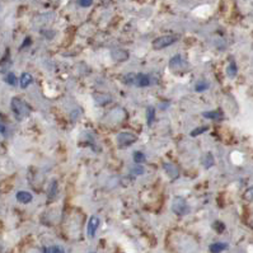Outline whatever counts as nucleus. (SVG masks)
Here are the masks:
<instances>
[{
    "instance_id": "18",
    "label": "nucleus",
    "mask_w": 253,
    "mask_h": 253,
    "mask_svg": "<svg viewBox=\"0 0 253 253\" xmlns=\"http://www.w3.org/2000/svg\"><path fill=\"white\" fill-rule=\"evenodd\" d=\"M205 131H208V126H201V127H197L195 130H192L191 131V136H199V135L204 134Z\"/></svg>"
},
{
    "instance_id": "22",
    "label": "nucleus",
    "mask_w": 253,
    "mask_h": 253,
    "mask_svg": "<svg viewBox=\"0 0 253 253\" xmlns=\"http://www.w3.org/2000/svg\"><path fill=\"white\" fill-rule=\"evenodd\" d=\"M212 228H214L217 233H223L224 229H225V225H224L221 221H215L214 225H212Z\"/></svg>"
},
{
    "instance_id": "16",
    "label": "nucleus",
    "mask_w": 253,
    "mask_h": 253,
    "mask_svg": "<svg viewBox=\"0 0 253 253\" xmlns=\"http://www.w3.org/2000/svg\"><path fill=\"white\" fill-rule=\"evenodd\" d=\"M145 155L141 152H135L134 153V161L136 164H143L145 162Z\"/></svg>"
},
{
    "instance_id": "15",
    "label": "nucleus",
    "mask_w": 253,
    "mask_h": 253,
    "mask_svg": "<svg viewBox=\"0 0 253 253\" xmlns=\"http://www.w3.org/2000/svg\"><path fill=\"white\" fill-rule=\"evenodd\" d=\"M181 63H182L181 56H179V55H176V56H173L172 59L169 60V66L172 69H176V68H178L179 65H181Z\"/></svg>"
},
{
    "instance_id": "13",
    "label": "nucleus",
    "mask_w": 253,
    "mask_h": 253,
    "mask_svg": "<svg viewBox=\"0 0 253 253\" xmlns=\"http://www.w3.org/2000/svg\"><path fill=\"white\" fill-rule=\"evenodd\" d=\"M209 250H210V252L211 253H220V252H223L224 250H226V244L225 243H212Z\"/></svg>"
},
{
    "instance_id": "17",
    "label": "nucleus",
    "mask_w": 253,
    "mask_h": 253,
    "mask_svg": "<svg viewBox=\"0 0 253 253\" xmlns=\"http://www.w3.org/2000/svg\"><path fill=\"white\" fill-rule=\"evenodd\" d=\"M45 253H65L64 250L59 246H51V247L45 248Z\"/></svg>"
},
{
    "instance_id": "24",
    "label": "nucleus",
    "mask_w": 253,
    "mask_h": 253,
    "mask_svg": "<svg viewBox=\"0 0 253 253\" xmlns=\"http://www.w3.org/2000/svg\"><path fill=\"white\" fill-rule=\"evenodd\" d=\"M93 0H79V5L83 6V8H88V6L92 5Z\"/></svg>"
},
{
    "instance_id": "28",
    "label": "nucleus",
    "mask_w": 253,
    "mask_h": 253,
    "mask_svg": "<svg viewBox=\"0 0 253 253\" xmlns=\"http://www.w3.org/2000/svg\"><path fill=\"white\" fill-rule=\"evenodd\" d=\"M4 132H5V126L0 122V134H4Z\"/></svg>"
},
{
    "instance_id": "3",
    "label": "nucleus",
    "mask_w": 253,
    "mask_h": 253,
    "mask_svg": "<svg viewBox=\"0 0 253 253\" xmlns=\"http://www.w3.org/2000/svg\"><path fill=\"white\" fill-rule=\"evenodd\" d=\"M172 210L177 215H185L188 212V204L183 197H174L172 203Z\"/></svg>"
},
{
    "instance_id": "2",
    "label": "nucleus",
    "mask_w": 253,
    "mask_h": 253,
    "mask_svg": "<svg viewBox=\"0 0 253 253\" xmlns=\"http://www.w3.org/2000/svg\"><path fill=\"white\" fill-rule=\"evenodd\" d=\"M10 106H12V110H13V112H14V115L18 117L19 120L23 119L24 116H27L28 112H30L27 104L24 103L22 99L17 98V97L12 99V103H10Z\"/></svg>"
},
{
    "instance_id": "5",
    "label": "nucleus",
    "mask_w": 253,
    "mask_h": 253,
    "mask_svg": "<svg viewBox=\"0 0 253 253\" xmlns=\"http://www.w3.org/2000/svg\"><path fill=\"white\" fill-rule=\"evenodd\" d=\"M99 226V219L97 216H92L88 221V225H86V234L89 237H94L95 232L98 230Z\"/></svg>"
},
{
    "instance_id": "14",
    "label": "nucleus",
    "mask_w": 253,
    "mask_h": 253,
    "mask_svg": "<svg viewBox=\"0 0 253 253\" xmlns=\"http://www.w3.org/2000/svg\"><path fill=\"white\" fill-rule=\"evenodd\" d=\"M204 166H205V168H210L214 166V157H212L211 153H208V154L205 155V158H204Z\"/></svg>"
},
{
    "instance_id": "1",
    "label": "nucleus",
    "mask_w": 253,
    "mask_h": 253,
    "mask_svg": "<svg viewBox=\"0 0 253 253\" xmlns=\"http://www.w3.org/2000/svg\"><path fill=\"white\" fill-rule=\"evenodd\" d=\"M178 41V37L172 36V35H167V36H161L158 39H155L153 41V48L154 50H163V48L168 47V46L173 45Z\"/></svg>"
},
{
    "instance_id": "20",
    "label": "nucleus",
    "mask_w": 253,
    "mask_h": 253,
    "mask_svg": "<svg viewBox=\"0 0 253 253\" xmlns=\"http://www.w3.org/2000/svg\"><path fill=\"white\" fill-rule=\"evenodd\" d=\"M226 73H228L229 77H235V75H237V65H235L234 63L229 64V66L226 69Z\"/></svg>"
},
{
    "instance_id": "26",
    "label": "nucleus",
    "mask_w": 253,
    "mask_h": 253,
    "mask_svg": "<svg viewBox=\"0 0 253 253\" xmlns=\"http://www.w3.org/2000/svg\"><path fill=\"white\" fill-rule=\"evenodd\" d=\"M244 197L247 200H252L253 199V188H250V190L246 192V195H244Z\"/></svg>"
},
{
    "instance_id": "19",
    "label": "nucleus",
    "mask_w": 253,
    "mask_h": 253,
    "mask_svg": "<svg viewBox=\"0 0 253 253\" xmlns=\"http://www.w3.org/2000/svg\"><path fill=\"white\" fill-rule=\"evenodd\" d=\"M5 82L9 84V85H15V84H17V77H15L13 73H9V74L5 77Z\"/></svg>"
},
{
    "instance_id": "6",
    "label": "nucleus",
    "mask_w": 253,
    "mask_h": 253,
    "mask_svg": "<svg viewBox=\"0 0 253 253\" xmlns=\"http://www.w3.org/2000/svg\"><path fill=\"white\" fill-rule=\"evenodd\" d=\"M135 83H136L137 86H140V88H145V86H148L150 84L149 75L144 74V73L136 74V78H135Z\"/></svg>"
},
{
    "instance_id": "12",
    "label": "nucleus",
    "mask_w": 253,
    "mask_h": 253,
    "mask_svg": "<svg viewBox=\"0 0 253 253\" xmlns=\"http://www.w3.org/2000/svg\"><path fill=\"white\" fill-rule=\"evenodd\" d=\"M154 120H155V108L148 107V110H146V124H148V126H152Z\"/></svg>"
},
{
    "instance_id": "7",
    "label": "nucleus",
    "mask_w": 253,
    "mask_h": 253,
    "mask_svg": "<svg viewBox=\"0 0 253 253\" xmlns=\"http://www.w3.org/2000/svg\"><path fill=\"white\" fill-rule=\"evenodd\" d=\"M15 199L18 200L21 204H30L31 201H32L33 197L30 192H27V191H19V192H17V195H15Z\"/></svg>"
},
{
    "instance_id": "8",
    "label": "nucleus",
    "mask_w": 253,
    "mask_h": 253,
    "mask_svg": "<svg viewBox=\"0 0 253 253\" xmlns=\"http://www.w3.org/2000/svg\"><path fill=\"white\" fill-rule=\"evenodd\" d=\"M164 169H166V172H167L168 176L170 177L172 179H176L177 177L179 176V170L177 169L173 164L170 163H164Z\"/></svg>"
},
{
    "instance_id": "27",
    "label": "nucleus",
    "mask_w": 253,
    "mask_h": 253,
    "mask_svg": "<svg viewBox=\"0 0 253 253\" xmlns=\"http://www.w3.org/2000/svg\"><path fill=\"white\" fill-rule=\"evenodd\" d=\"M134 172L136 173V174H143V173H144V168L141 167V166H139V164H137V167L134 168Z\"/></svg>"
},
{
    "instance_id": "10",
    "label": "nucleus",
    "mask_w": 253,
    "mask_h": 253,
    "mask_svg": "<svg viewBox=\"0 0 253 253\" xmlns=\"http://www.w3.org/2000/svg\"><path fill=\"white\" fill-rule=\"evenodd\" d=\"M32 82H33L32 75L28 74V73H23V74L21 75V86L23 88V89H26L27 86H30Z\"/></svg>"
},
{
    "instance_id": "21",
    "label": "nucleus",
    "mask_w": 253,
    "mask_h": 253,
    "mask_svg": "<svg viewBox=\"0 0 253 253\" xmlns=\"http://www.w3.org/2000/svg\"><path fill=\"white\" fill-rule=\"evenodd\" d=\"M209 88V84L206 82H201V83H197L196 86H195V90L196 92H204Z\"/></svg>"
},
{
    "instance_id": "23",
    "label": "nucleus",
    "mask_w": 253,
    "mask_h": 253,
    "mask_svg": "<svg viewBox=\"0 0 253 253\" xmlns=\"http://www.w3.org/2000/svg\"><path fill=\"white\" fill-rule=\"evenodd\" d=\"M57 194V182L54 181L52 183H51V190H50V197H54L55 195Z\"/></svg>"
},
{
    "instance_id": "25",
    "label": "nucleus",
    "mask_w": 253,
    "mask_h": 253,
    "mask_svg": "<svg viewBox=\"0 0 253 253\" xmlns=\"http://www.w3.org/2000/svg\"><path fill=\"white\" fill-rule=\"evenodd\" d=\"M135 78H136V75H135V74L126 75V83H128V84L135 83Z\"/></svg>"
},
{
    "instance_id": "9",
    "label": "nucleus",
    "mask_w": 253,
    "mask_h": 253,
    "mask_svg": "<svg viewBox=\"0 0 253 253\" xmlns=\"http://www.w3.org/2000/svg\"><path fill=\"white\" fill-rule=\"evenodd\" d=\"M112 57L113 60H116V61H126L128 59V54L126 51L124 50H113L112 51Z\"/></svg>"
},
{
    "instance_id": "11",
    "label": "nucleus",
    "mask_w": 253,
    "mask_h": 253,
    "mask_svg": "<svg viewBox=\"0 0 253 253\" xmlns=\"http://www.w3.org/2000/svg\"><path fill=\"white\" fill-rule=\"evenodd\" d=\"M204 117L210 120H221L223 119V113L220 111H210V112H204Z\"/></svg>"
},
{
    "instance_id": "29",
    "label": "nucleus",
    "mask_w": 253,
    "mask_h": 253,
    "mask_svg": "<svg viewBox=\"0 0 253 253\" xmlns=\"http://www.w3.org/2000/svg\"><path fill=\"white\" fill-rule=\"evenodd\" d=\"M30 43H31V39H30V37H28V39H26V41H24V43H23V45H22V47H24V46H26V45H30Z\"/></svg>"
},
{
    "instance_id": "4",
    "label": "nucleus",
    "mask_w": 253,
    "mask_h": 253,
    "mask_svg": "<svg viewBox=\"0 0 253 253\" xmlns=\"http://www.w3.org/2000/svg\"><path fill=\"white\" fill-rule=\"evenodd\" d=\"M136 141V136L130 132H121L117 136V143L120 146H130Z\"/></svg>"
}]
</instances>
